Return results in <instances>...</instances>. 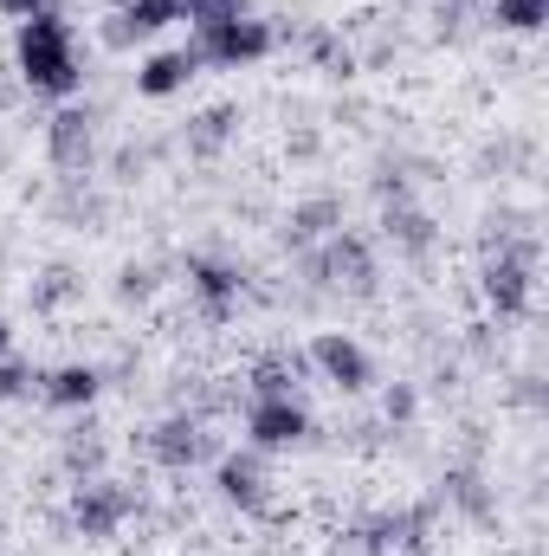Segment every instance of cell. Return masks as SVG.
<instances>
[{"instance_id": "6da1fadb", "label": "cell", "mask_w": 549, "mask_h": 556, "mask_svg": "<svg viewBox=\"0 0 549 556\" xmlns=\"http://www.w3.org/2000/svg\"><path fill=\"white\" fill-rule=\"evenodd\" d=\"M13 59H20L26 91H39V98H72V91L85 85V65H78V33H72V20H59L52 7H46V13H33V20H20Z\"/></svg>"}, {"instance_id": "7a4b0ae2", "label": "cell", "mask_w": 549, "mask_h": 556, "mask_svg": "<svg viewBox=\"0 0 549 556\" xmlns=\"http://www.w3.org/2000/svg\"><path fill=\"white\" fill-rule=\"evenodd\" d=\"M272 46H278V33L266 26V20H253V13H233V20H207V26H194V39H188V52H194L201 65H220V72L259 65Z\"/></svg>"}, {"instance_id": "3957f363", "label": "cell", "mask_w": 549, "mask_h": 556, "mask_svg": "<svg viewBox=\"0 0 549 556\" xmlns=\"http://www.w3.org/2000/svg\"><path fill=\"white\" fill-rule=\"evenodd\" d=\"M478 291L498 317H524L537 298V240H498V253L478 273Z\"/></svg>"}, {"instance_id": "277c9868", "label": "cell", "mask_w": 549, "mask_h": 556, "mask_svg": "<svg viewBox=\"0 0 549 556\" xmlns=\"http://www.w3.org/2000/svg\"><path fill=\"white\" fill-rule=\"evenodd\" d=\"M310 278L317 285H336V291H375V253L362 233H330L310 247Z\"/></svg>"}, {"instance_id": "5b68a950", "label": "cell", "mask_w": 549, "mask_h": 556, "mask_svg": "<svg viewBox=\"0 0 549 556\" xmlns=\"http://www.w3.org/2000/svg\"><path fill=\"white\" fill-rule=\"evenodd\" d=\"M304 363H310L330 389H343V395H362V389L375 382V363H369V350H362L349 330H317L310 350H304Z\"/></svg>"}, {"instance_id": "8992f818", "label": "cell", "mask_w": 549, "mask_h": 556, "mask_svg": "<svg viewBox=\"0 0 549 556\" xmlns=\"http://www.w3.org/2000/svg\"><path fill=\"white\" fill-rule=\"evenodd\" d=\"M130 511H137V492L117 485V479H78V492H72V525H78L91 544L117 538V525H124Z\"/></svg>"}, {"instance_id": "52a82bcc", "label": "cell", "mask_w": 549, "mask_h": 556, "mask_svg": "<svg viewBox=\"0 0 549 556\" xmlns=\"http://www.w3.org/2000/svg\"><path fill=\"white\" fill-rule=\"evenodd\" d=\"M304 433H310V415H304L297 395H259V402H246V440H253V453H284Z\"/></svg>"}, {"instance_id": "ba28073f", "label": "cell", "mask_w": 549, "mask_h": 556, "mask_svg": "<svg viewBox=\"0 0 549 556\" xmlns=\"http://www.w3.org/2000/svg\"><path fill=\"white\" fill-rule=\"evenodd\" d=\"M149 459L168 466V472H188V466L214 459V433L201 427V415H168L155 433H149Z\"/></svg>"}, {"instance_id": "9c48e42d", "label": "cell", "mask_w": 549, "mask_h": 556, "mask_svg": "<svg viewBox=\"0 0 549 556\" xmlns=\"http://www.w3.org/2000/svg\"><path fill=\"white\" fill-rule=\"evenodd\" d=\"M214 492L240 511H272V492H266V453H220L214 459Z\"/></svg>"}, {"instance_id": "30bf717a", "label": "cell", "mask_w": 549, "mask_h": 556, "mask_svg": "<svg viewBox=\"0 0 549 556\" xmlns=\"http://www.w3.org/2000/svg\"><path fill=\"white\" fill-rule=\"evenodd\" d=\"M46 155H52L65 175H85L91 155H98V117L78 111V104H65V111L46 124Z\"/></svg>"}, {"instance_id": "8fae6325", "label": "cell", "mask_w": 549, "mask_h": 556, "mask_svg": "<svg viewBox=\"0 0 549 556\" xmlns=\"http://www.w3.org/2000/svg\"><path fill=\"white\" fill-rule=\"evenodd\" d=\"M188 291L201 298V311H207V317H227V311L240 304V291H246V273H240V266H227V260L194 253V260H188Z\"/></svg>"}, {"instance_id": "7c38bea8", "label": "cell", "mask_w": 549, "mask_h": 556, "mask_svg": "<svg viewBox=\"0 0 549 556\" xmlns=\"http://www.w3.org/2000/svg\"><path fill=\"white\" fill-rule=\"evenodd\" d=\"M175 20H181L175 0H124V7L111 13V26H104V46H137L149 33H168Z\"/></svg>"}, {"instance_id": "4fadbf2b", "label": "cell", "mask_w": 549, "mask_h": 556, "mask_svg": "<svg viewBox=\"0 0 549 556\" xmlns=\"http://www.w3.org/2000/svg\"><path fill=\"white\" fill-rule=\"evenodd\" d=\"M201 72V59L188 52V46H175V52H149L137 65V98H175V91H188V78Z\"/></svg>"}, {"instance_id": "5bb4252c", "label": "cell", "mask_w": 549, "mask_h": 556, "mask_svg": "<svg viewBox=\"0 0 549 556\" xmlns=\"http://www.w3.org/2000/svg\"><path fill=\"white\" fill-rule=\"evenodd\" d=\"M382 233L408 253V260H426L433 247H439V233H433V214H420L413 201H388L382 207Z\"/></svg>"}, {"instance_id": "9a60e30c", "label": "cell", "mask_w": 549, "mask_h": 556, "mask_svg": "<svg viewBox=\"0 0 549 556\" xmlns=\"http://www.w3.org/2000/svg\"><path fill=\"white\" fill-rule=\"evenodd\" d=\"M336 227H343V201H336V194H317V201H297V207H291L284 240L310 253V247H317V240H330Z\"/></svg>"}, {"instance_id": "2e32d148", "label": "cell", "mask_w": 549, "mask_h": 556, "mask_svg": "<svg viewBox=\"0 0 549 556\" xmlns=\"http://www.w3.org/2000/svg\"><path fill=\"white\" fill-rule=\"evenodd\" d=\"M98 389H104V376H98L91 363H65V369L39 376V395H46L52 408H91V402H98Z\"/></svg>"}, {"instance_id": "e0dca14e", "label": "cell", "mask_w": 549, "mask_h": 556, "mask_svg": "<svg viewBox=\"0 0 549 556\" xmlns=\"http://www.w3.org/2000/svg\"><path fill=\"white\" fill-rule=\"evenodd\" d=\"M310 363L297 356V350H272V356H259L253 363V402L259 395H297V376H304Z\"/></svg>"}, {"instance_id": "ac0fdd59", "label": "cell", "mask_w": 549, "mask_h": 556, "mask_svg": "<svg viewBox=\"0 0 549 556\" xmlns=\"http://www.w3.org/2000/svg\"><path fill=\"white\" fill-rule=\"evenodd\" d=\"M233 124H240V111H233V104L201 111V117L188 124V155H220V149H227V137H233Z\"/></svg>"}, {"instance_id": "d6986e66", "label": "cell", "mask_w": 549, "mask_h": 556, "mask_svg": "<svg viewBox=\"0 0 549 556\" xmlns=\"http://www.w3.org/2000/svg\"><path fill=\"white\" fill-rule=\"evenodd\" d=\"M498 33H544L549 26V0H491Z\"/></svg>"}, {"instance_id": "ffe728a7", "label": "cell", "mask_w": 549, "mask_h": 556, "mask_svg": "<svg viewBox=\"0 0 549 556\" xmlns=\"http://www.w3.org/2000/svg\"><path fill=\"white\" fill-rule=\"evenodd\" d=\"M446 492H452V505H459V511H472V518H485V511H491V498H485V479H478V472H452V479H446Z\"/></svg>"}, {"instance_id": "44dd1931", "label": "cell", "mask_w": 549, "mask_h": 556, "mask_svg": "<svg viewBox=\"0 0 549 556\" xmlns=\"http://www.w3.org/2000/svg\"><path fill=\"white\" fill-rule=\"evenodd\" d=\"M33 389H39L33 363H13V356H0V402H26Z\"/></svg>"}, {"instance_id": "7402d4cb", "label": "cell", "mask_w": 549, "mask_h": 556, "mask_svg": "<svg viewBox=\"0 0 549 556\" xmlns=\"http://www.w3.org/2000/svg\"><path fill=\"white\" fill-rule=\"evenodd\" d=\"M420 415V395H413V382H388V395H382V420L388 427H408Z\"/></svg>"}, {"instance_id": "603a6c76", "label": "cell", "mask_w": 549, "mask_h": 556, "mask_svg": "<svg viewBox=\"0 0 549 556\" xmlns=\"http://www.w3.org/2000/svg\"><path fill=\"white\" fill-rule=\"evenodd\" d=\"M65 466H72L78 479H98V466H104V446L78 433V440H65Z\"/></svg>"}, {"instance_id": "cb8c5ba5", "label": "cell", "mask_w": 549, "mask_h": 556, "mask_svg": "<svg viewBox=\"0 0 549 556\" xmlns=\"http://www.w3.org/2000/svg\"><path fill=\"white\" fill-rule=\"evenodd\" d=\"M181 7V20H194V26H207V20H233V13H246V0H175Z\"/></svg>"}, {"instance_id": "d4e9b609", "label": "cell", "mask_w": 549, "mask_h": 556, "mask_svg": "<svg viewBox=\"0 0 549 556\" xmlns=\"http://www.w3.org/2000/svg\"><path fill=\"white\" fill-rule=\"evenodd\" d=\"M72 291H78V278L65 273V266H52V273H46V285L33 291V304H39V311H52V304H65Z\"/></svg>"}, {"instance_id": "484cf974", "label": "cell", "mask_w": 549, "mask_h": 556, "mask_svg": "<svg viewBox=\"0 0 549 556\" xmlns=\"http://www.w3.org/2000/svg\"><path fill=\"white\" fill-rule=\"evenodd\" d=\"M46 7H52V0H0L7 20H33V13H46Z\"/></svg>"}, {"instance_id": "4316f807", "label": "cell", "mask_w": 549, "mask_h": 556, "mask_svg": "<svg viewBox=\"0 0 549 556\" xmlns=\"http://www.w3.org/2000/svg\"><path fill=\"white\" fill-rule=\"evenodd\" d=\"M124 298H142L149 291V266H124V285H117Z\"/></svg>"}, {"instance_id": "83f0119b", "label": "cell", "mask_w": 549, "mask_h": 556, "mask_svg": "<svg viewBox=\"0 0 549 556\" xmlns=\"http://www.w3.org/2000/svg\"><path fill=\"white\" fill-rule=\"evenodd\" d=\"M7 350H13V330H7V324H0V356H7Z\"/></svg>"}, {"instance_id": "f1b7e54d", "label": "cell", "mask_w": 549, "mask_h": 556, "mask_svg": "<svg viewBox=\"0 0 549 556\" xmlns=\"http://www.w3.org/2000/svg\"><path fill=\"white\" fill-rule=\"evenodd\" d=\"M0 168H7V142H0Z\"/></svg>"}]
</instances>
